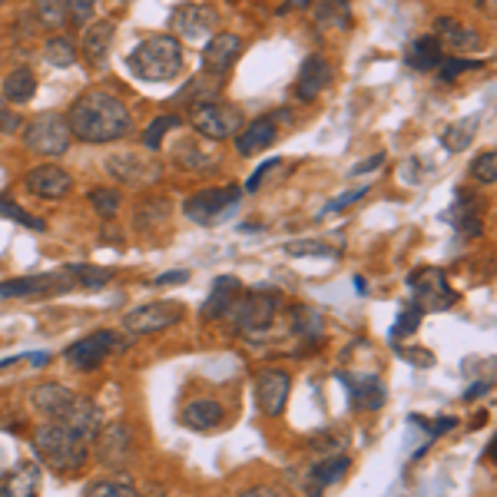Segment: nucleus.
I'll return each instance as SVG.
<instances>
[{"label": "nucleus", "instance_id": "nucleus-22", "mask_svg": "<svg viewBox=\"0 0 497 497\" xmlns=\"http://www.w3.org/2000/svg\"><path fill=\"white\" fill-rule=\"evenodd\" d=\"M179 421H183L186 428H193V431H212V428H219V424L226 421V408H222V401H216V398H193V401L183 408Z\"/></svg>", "mask_w": 497, "mask_h": 497}, {"label": "nucleus", "instance_id": "nucleus-33", "mask_svg": "<svg viewBox=\"0 0 497 497\" xmlns=\"http://www.w3.org/2000/svg\"><path fill=\"white\" fill-rule=\"evenodd\" d=\"M478 127H481V117H478V113L464 117L461 123H454V127L444 129V147L451 149V153H461V149H468L471 143H474V133H478Z\"/></svg>", "mask_w": 497, "mask_h": 497}, {"label": "nucleus", "instance_id": "nucleus-11", "mask_svg": "<svg viewBox=\"0 0 497 497\" xmlns=\"http://www.w3.org/2000/svg\"><path fill=\"white\" fill-rule=\"evenodd\" d=\"M242 117L232 103H222V100H209V103H199L193 106V127L199 137L206 139H226L239 129Z\"/></svg>", "mask_w": 497, "mask_h": 497}, {"label": "nucleus", "instance_id": "nucleus-9", "mask_svg": "<svg viewBox=\"0 0 497 497\" xmlns=\"http://www.w3.org/2000/svg\"><path fill=\"white\" fill-rule=\"evenodd\" d=\"M96 444V461L103 468L120 471L133 458V448H137V434H133V424L129 421H113L106 428H100V434L93 438Z\"/></svg>", "mask_w": 497, "mask_h": 497}, {"label": "nucleus", "instance_id": "nucleus-52", "mask_svg": "<svg viewBox=\"0 0 497 497\" xmlns=\"http://www.w3.org/2000/svg\"><path fill=\"white\" fill-rule=\"evenodd\" d=\"M401 359L414 361V365H421V369H428V365H434L431 355H428V351H421V349H414V351H401Z\"/></svg>", "mask_w": 497, "mask_h": 497}, {"label": "nucleus", "instance_id": "nucleus-46", "mask_svg": "<svg viewBox=\"0 0 497 497\" xmlns=\"http://www.w3.org/2000/svg\"><path fill=\"white\" fill-rule=\"evenodd\" d=\"M173 159L179 166H189V169H203V166H212V157H203V153H199L193 143H186V149H179Z\"/></svg>", "mask_w": 497, "mask_h": 497}, {"label": "nucleus", "instance_id": "nucleus-55", "mask_svg": "<svg viewBox=\"0 0 497 497\" xmlns=\"http://www.w3.org/2000/svg\"><path fill=\"white\" fill-rule=\"evenodd\" d=\"M30 365H50V351H34V355H27Z\"/></svg>", "mask_w": 497, "mask_h": 497}, {"label": "nucleus", "instance_id": "nucleus-40", "mask_svg": "<svg viewBox=\"0 0 497 497\" xmlns=\"http://www.w3.org/2000/svg\"><path fill=\"white\" fill-rule=\"evenodd\" d=\"M471 173H474V179H481V183H494L497 179V153L494 149H488V153H481L474 163H471Z\"/></svg>", "mask_w": 497, "mask_h": 497}, {"label": "nucleus", "instance_id": "nucleus-12", "mask_svg": "<svg viewBox=\"0 0 497 497\" xmlns=\"http://www.w3.org/2000/svg\"><path fill=\"white\" fill-rule=\"evenodd\" d=\"M289 391H292V378L282 369H262L256 375V405L269 418H279V414L286 411Z\"/></svg>", "mask_w": 497, "mask_h": 497}, {"label": "nucleus", "instance_id": "nucleus-2", "mask_svg": "<svg viewBox=\"0 0 497 497\" xmlns=\"http://www.w3.org/2000/svg\"><path fill=\"white\" fill-rule=\"evenodd\" d=\"M34 454H37V464L70 478L86 464L90 441L80 431H74L66 421H46L34 431Z\"/></svg>", "mask_w": 497, "mask_h": 497}, {"label": "nucleus", "instance_id": "nucleus-45", "mask_svg": "<svg viewBox=\"0 0 497 497\" xmlns=\"http://www.w3.org/2000/svg\"><path fill=\"white\" fill-rule=\"evenodd\" d=\"M90 17H93V0H66V20L74 27H86Z\"/></svg>", "mask_w": 497, "mask_h": 497}, {"label": "nucleus", "instance_id": "nucleus-18", "mask_svg": "<svg viewBox=\"0 0 497 497\" xmlns=\"http://www.w3.org/2000/svg\"><path fill=\"white\" fill-rule=\"evenodd\" d=\"M106 173L117 176L120 183L147 186V183H153V179H159V166L143 159L139 153H117V157L106 159Z\"/></svg>", "mask_w": 497, "mask_h": 497}, {"label": "nucleus", "instance_id": "nucleus-42", "mask_svg": "<svg viewBox=\"0 0 497 497\" xmlns=\"http://www.w3.org/2000/svg\"><path fill=\"white\" fill-rule=\"evenodd\" d=\"M421 315H424V312H418L414 305H408L405 312L398 315L395 329H391V341H398L401 335H414V331H418V325H421Z\"/></svg>", "mask_w": 497, "mask_h": 497}, {"label": "nucleus", "instance_id": "nucleus-49", "mask_svg": "<svg viewBox=\"0 0 497 497\" xmlns=\"http://www.w3.org/2000/svg\"><path fill=\"white\" fill-rule=\"evenodd\" d=\"M186 279H189L186 269H173V272H163V276L153 279V286H183Z\"/></svg>", "mask_w": 497, "mask_h": 497}, {"label": "nucleus", "instance_id": "nucleus-7", "mask_svg": "<svg viewBox=\"0 0 497 497\" xmlns=\"http://www.w3.org/2000/svg\"><path fill=\"white\" fill-rule=\"evenodd\" d=\"M186 319V309L179 302H147L137 305L123 315V329L139 339V335H157V331H166L179 325Z\"/></svg>", "mask_w": 497, "mask_h": 497}, {"label": "nucleus", "instance_id": "nucleus-37", "mask_svg": "<svg viewBox=\"0 0 497 497\" xmlns=\"http://www.w3.org/2000/svg\"><path fill=\"white\" fill-rule=\"evenodd\" d=\"M34 10L44 27H64L66 24V0H34Z\"/></svg>", "mask_w": 497, "mask_h": 497}, {"label": "nucleus", "instance_id": "nucleus-41", "mask_svg": "<svg viewBox=\"0 0 497 497\" xmlns=\"http://www.w3.org/2000/svg\"><path fill=\"white\" fill-rule=\"evenodd\" d=\"M289 256H339L331 246H325V242H315V239H299V242H289L286 246Z\"/></svg>", "mask_w": 497, "mask_h": 497}, {"label": "nucleus", "instance_id": "nucleus-5", "mask_svg": "<svg viewBox=\"0 0 497 497\" xmlns=\"http://www.w3.org/2000/svg\"><path fill=\"white\" fill-rule=\"evenodd\" d=\"M70 143H74V133L66 127V117H60V113H40L24 127V147L37 157H64Z\"/></svg>", "mask_w": 497, "mask_h": 497}, {"label": "nucleus", "instance_id": "nucleus-51", "mask_svg": "<svg viewBox=\"0 0 497 497\" xmlns=\"http://www.w3.org/2000/svg\"><path fill=\"white\" fill-rule=\"evenodd\" d=\"M276 166H279V159H272V163H262V166H259L256 173L248 176L246 193H256V189H259V183H262V176H266V173H272V169H276Z\"/></svg>", "mask_w": 497, "mask_h": 497}, {"label": "nucleus", "instance_id": "nucleus-47", "mask_svg": "<svg viewBox=\"0 0 497 497\" xmlns=\"http://www.w3.org/2000/svg\"><path fill=\"white\" fill-rule=\"evenodd\" d=\"M365 193H369V186H361V189H349V193H341L339 199H331V203L325 206V212H339V209H345V206L359 203V199H361Z\"/></svg>", "mask_w": 497, "mask_h": 497}, {"label": "nucleus", "instance_id": "nucleus-28", "mask_svg": "<svg viewBox=\"0 0 497 497\" xmlns=\"http://www.w3.org/2000/svg\"><path fill=\"white\" fill-rule=\"evenodd\" d=\"M405 60H408L411 70H438L441 60H444V50H441V44H438L434 34H424V37L411 40Z\"/></svg>", "mask_w": 497, "mask_h": 497}, {"label": "nucleus", "instance_id": "nucleus-20", "mask_svg": "<svg viewBox=\"0 0 497 497\" xmlns=\"http://www.w3.org/2000/svg\"><path fill=\"white\" fill-rule=\"evenodd\" d=\"M239 295H242V282H239V279H236V276H219V279H216V286H212L209 299L203 302V312H199V315H203L206 322L226 319Z\"/></svg>", "mask_w": 497, "mask_h": 497}, {"label": "nucleus", "instance_id": "nucleus-3", "mask_svg": "<svg viewBox=\"0 0 497 497\" xmlns=\"http://www.w3.org/2000/svg\"><path fill=\"white\" fill-rule=\"evenodd\" d=\"M127 64H129V70H133V76H139V80L166 83L183 70V50H179V40L176 37L157 34V37L143 40V44L129 54Z\"/></svg>", "mask_w": 497, "mask_h": 497}, {"label": "nucleus", "instance_id": "nucleus-15", "mask_svg": "<svg viewBox=\"0 0 497 497\" xmlns=\"http://www.w3.org/2000/svg\"><path fill=\"white\" fill-rule=\"evenodd\" d=\"M329 83H331V64L322 54H309L305 56V64L299 66V76H295V86H292L295 100L299 103L319 100Z\"/></svg>", "mask_w": 497, "mask_h": 497}, {"label": "nucleus", "instance_id": "nucleus-23", "mask_svg": "<svg viewBox=\"0 0 497 497\" xmlns=\"http://www.w3.org/2000/svg\"><path fill=\"white\" fill-rule=\"evenodd\" d=\"M40 474L37 461H24L0 481V497H40Z\"/></svg>", "mask_w": 497, "mask_h": 497}, {"label": "nucleus", "instance_id": "nucleus-19", "mask_svg": "<svg viewBox=\"0 0 497 497\" xmlns=\"http://www.w3.org/2000/svg\"><path fill=\"white\" fill-rule=\"evenodd\" d=\"M242 54V40L236 34H212V40L206 44L203 50V66L209 76H219L226 74Z\"/></svg>", "mask_w": 497, "mask_h": 497}, {"label": "nucleus", "instance_id": "nucleus-16", "mask_svg": "<svg viewBox=\"0 0 497 497\" xmlns=\"http://www.w3.org/2000/svg\"><path fill=\"white\" fill-rule=\"evenodd\" d=\"M76 401H80V395L64 388L60 381H44V385H37L30 391V405L37 408V411H44L50 421H64L66 414L76 408Z\"/></svg>", "mask_w": 497, "mask_h": 497}, {"label": "nucleus", "instance_id": "nucleus-17", "mask_svg": "<svg viewBox=\"0 0 497 497\" xmlns=\"http://www.w3.org/2000/svg\"><path fill=\"white\" fill-rule=\"evenodd\" d=\"M24 183H27L30 193L40 196V199H64V196H70V189H74L70 173L60 169V166H54V163L34 166Z\"/></svg>", "mask_w": 497, "mask_h": 497}, {"label": "nucleus", "instance_id": "nucleus-39", "mask_svg": "<svg viewBox=\"0 0 497 497\" xmlns=\"http://www.w3.org/2000/svg\"><path fill=\"white\" fill-rule=\"evenodd\" d=\"M176 127H179V117H176V113H163V117H157V120L147 127V133H143V143H147L149 149H159L163 137L169 133V129H176Z\"/></svg>", "mask_w": 497, "mask_h": 497}, {"label": "nucleus", "instance_id": "nucleus-14", "mask_svg": "<svg viewBox=\"0 0 497 497\" xmlns=\"http://www.w3.org/2000/svg\"><path fill=\"white\" fill-rule=\"evenodd\" d=\"M74 289L70 272H44V276L14 279V282H0V299H30V295H56Z\"/></svg>", "mask_w": 497, "mask_h": 497}, {"label": "nucleus", "instance_id": "nucleus-30", "mask_svg": "<svg viewBox=\"0 0 497 497\" xmlns=\"http://www.w3.org/2000/svg\"><path fill=\"white\" fill-rule=\"evenodd\" d=\"M315 24H319V30H349L351 27L349 0H319L315 4Z\"/></svg>", "mask_w": 497, "mask_h": 497}, {"label": "nucleus", "instance_id": "nucleus-13", "mask_svg": "<svg viewBox=\"0 0 497 497\" xmlns=\"http://www.w3.org/2000/svg\"><path fill=\"white\" fill-rule=\"evenodd\" d=\"M216 10L206 7V4H183L176 7L173 14V34L176 37H186V40H206L216 34Z\"/></svg>", "mask_w": 497, "mask_h": 497}, {"label": "nucleus", "instance_id": "nucleus-29", "mask_svg": "<svg viewBox=\"0 0 497 497\" xmlns=\"http://www.w3.org/2000/svg\"><path fill=\"white\" fill-rule=\"evenodd\" d=\"M295 319V335H299V341H302V349L309 345V349H315L319 341L325 339V319L322 312H315V309H305V305H299L292 312Z\"/></svg>", "mask_w": 497, "mask_h": 497}, {"label": "nucleus", "instance_id": "nucleus-35", "mask_svg": "<svg viewBox=\"0 0 497 497\" xmlns=\"http://www.w3.org/2000/svg\"><path fill=\"white\" fill-rule=\"evenodd\" d=\"M46 64L54 66H74L76 64V46L70 44V37H50L44 46Z\"/></svg>", "mask_w": 497, "mask_h": 497}, {"label": "nucleus", "instance_id": "nucleus-43", "mask_svg": "<svg viewBox=\"0 0 497 497\" xmlns=\"http://www.w3.org/2000/svg\"><path fill=\"white\" fill-rule=\"evenodd\" d=\"M90 203H93V209L100 212L103 219H110L113 212L120 209V196L113 193V189H93V193H90Z\"/></svg>", "mask_w": 497, "mask_h": 497}, {"label": "nucleus", "instance_id": "nucleus-57", "mask_svg": "<svg viewBox=\"0 0 497 497\" xmlns=\"http://www.w3.org/2000/svg\"><path fill=\"white\" fill-rule=\"evenodd\" d=\"M4 4H7V0H0V7H4Z\"/></svg>", "mask_w": 497, "mask_h": 497}, {"label": "nucleus", "instance_id": "nucleus-27", "mask_svg": "<svg viewBox=\"0 0 497 497\" xmlns=\"http://www.w3.org/2000/svg\"><path fill=\"white\" fill-rule=\"evenodd\" d=\"M434 37H438V44L454 46L458 54H464V50H481V34H478V30L464 27V24H458V20H451V17L438 20Z\"/></svg>", "mask_w": 497, "mask_h": 497}, {"label": "nucleus", "instance_id": "nucleus-34", "mask_svg": "<svg viewBox=\"0 0 497 497\" xmlns=\"http://www.w3.org/2000/svg\"><path fill=\"white\" fill-rule=\"evenodd\" d=\"M70 279H74V286H83V289H103L113 282V272L110 269H100V266H66Z\"/></svg>", "mask_w": 497, "mask_h": 497}, {"label": "nucleus", "instance_id": "nucleus-4", "mask_svg": "<svg viewBox=\"0 0 497 497\" xmlns=\"http://www.w3.org/2000/svg\"><path fill=\"white\" fill-rule=\"evenodd\" d=\"M279 302H282V295L269 292V289H252V292L239 295L236 305L229 309L232 329L246 335L248 341H266L272 319L279 315Z\"/></svg>", "mask_w": 497, "mask_h": 497}, {"label": "nucleus", "instance_id": "nucleus-24", "mask_svg": "<svg viewBox=\"0 0 497 497\" xmlns=\"http://www.w3.org/2000/svg\"><path fill=\"white\" fill-rule=\"evenodd\" d=\"M113 20H96L90 27H83V56H86V64L90 66H100L106 60V50L113 44Z\"/></svg>", "mask_w": 497, "mask_h": 497}, {"label": "nucleus", "instance_id": "nucleus-21", "mask_svg": "<svg viewBox=\"0 0 497 497\" xmlns=\"http://www.w3.org/2000/svg\"><path fill=\"white\" fill-rule=\"evenodd\" d=\"M345 385H349L351 405L359 408V411H378V408L385 405V381L378 375H371V371H365V375H351Z\"/></svg>", "mask_w": 497, "mask_h": 497}, {"label": "nucleus", "instance_id": "nucleus-1", "mask_svg": "<svg viewBox=\"0 0 497 497\" xmlns=\"http://www.w3.org/2000/svg\"><path fill=\"white\" fill-rule=\"evenodd\" d=\"M66 127L83 143H113L123 139L133 127L127 103L106 90H86L76 96L70 113H66Z\"/></svg>", "mask_w": 497, "mask_h": 497}, {"label": "nucleus", "instance_id": "nucleus-48", "mask_svg": "<svg viewBox=\"0 0 497 497\" xmlns=\"http://www.w3.org/2000/svg\"><path fill=\"white\" fill-rule=\"evenodd\" d=\"M236 497H289V494L282 488H276V484H256V488L239 491Z\"/></svg>", "mask_w": 497, "mask_h": 497}, {"label": "nucleus", "instance_id": "nucleus-32", "mask_svg": "<svg viewBox=\"0 0 497 497\" xmlns=\"http://www.w3.org/2000/svg\"><path fill=\"white\" fill-rule=\"evenodd\" d=\"M454 216H458V232L464 236V239H474V236H481V212L478 206H474V199H471L468 189H458V199H454Z\"/></svg>", "mask_w": 497, "mask_h": 497}, {"label": "nucleus", "instance_id": "nucleus-26", "mask_svg": "<svg viewBox=\"0 0 497 497\" xmlns=\"http://www.w3.org/2000/svg\"><path fill=\"white\" fill-rule=\"evenodd\" d=\"M349 454H331V458H322L315 461L312 474H309V497H322V491L335 481L345 478V471H349Z\"/></svg>", "mask_w": 497, "mask_h": 497}, {"label": "nucleus", "instance_id": "nucleus-10", "mask_svg": "<svg viewBox=\"0 0 497 497\" xmlns=\"http://www.w3.org/2000/svg\"><path fill=\"white\" fill-rule=\"evenodd\" d=\"M117 349H120L117 331H113V329H96V331H90L86 339L74 341V345L64 351V359H66V365H74L76 371H93V369H100L103 361L110 359Z\"/></svg>", "mask_w": 497, "mask_h": 497}, {"label": "nucleus", "instance_id": "nucleus-58", "mask_svg": "<svg viewBox=\"0 0 497 497\" xmlns=\"http://www.w3.org/2000/svg\"><path fill=\"white\" fill-rule=\"evenodd\" d=\"M120 4H129V0H120Z\"/></svg>", "mask_w": 497, "mask_h": 497}, {"label": "nucleus", "instance_id": "nucleus-8", "mask_svg": "<svg viewBox=\"0 0 497 497\" xmlns=\"http://www.w3.org/2000/svg\"><path fill=\"white\" fill-rule=\"evenodd\" d=\"M242 199V189L239 186H222V189H206V193H196L189 196L183 203L186 219L196 222V226H216V222L232 212L239 206Z\"/></svg>", "mask_w": 497, "mask_h": 497}, {"label": "nucleus", "instance_id": "nucleus-6", "mask_svg": "<svg viewBox=\"0 0 497 497\" xmlns=\"http://www.w3.org/2000/svg\"><path fill=\"white\" fill-rule=\"evenodd\" d=\"M408 289H411V305L418 312H448L458 302V295L448 286V276L441 269H418L408 279Z\"/></svg>", "mask_w": 497, "mask_h": 497}, {"label": "nucleus", "instance_id": "nucleus-25", "mask_svg": "<svg viewBox=\"0 0 497 497\" xmlns=\"http://www.w3.org/2000/svg\"><path fill=\"white\" fill-rule=\"evenodd\" d=\"M272 139H276V120H272V117H256V120L236 137V149H239L242 157H256Z\"/></svg>", "mask_w": 497, "mask_h": 497}, {"label": "nucleus", "instance_id": "nucleus-50", "mask_svg": "<svg viewBox=\"0 0 497 497\" xmlns=\"http://www.w3.org/2000/svg\"><path fill=\"white\" fill-rule=\"evenodd\" d=\"M20 127V117L7 113V100H4V93H0V133H10V129Z\"/></svg>", "mask_w": 497, "mask_h": 497}, {"label": "nucleus", "instance_id": "nucleus-54", "mask_svg": "<svg viewBox=\"0 0 497 497\" xmlns=\"http://www.w3.org/2000/svg\"><path fill=\"white\" fill-rule=\"evenodd\" d=\"M488 391H491V381H478V385H471V388H468V395H464V401H474V398L488 395Z\"/></svg>", "mask_w": 497, "mask_h": 497}, {"label": "nucleus", "instance_id": "nucleus-56", "mask_svg": "<svg viewBox=\"0 0 497 497\" xmlns=\"http://www.w3.org/2000/svg\"><path fill=\"white\" fill-rule=\"evenodd\" d=\"M0 471H4V451H0Z\"/></svg>", "mask_w": 497, "mask_h": 497}, {"label": "nucleus", "instance_id": "nucleus-53", "mask_svg": "<svg viewBox=\"0 0 497 497\" xmlns=\"http://www.w3.org/2000/svg\"><path fill=\"white\" fill-rule=\"evenodd\" d=\"M385 163V153H375V157H369L365 159V163H359L355 166V169H351V173L355 176H361V173H371V169H378V166Z\"/></svg>", "mask_w": 497, "mask_h": 497}, {"label": "nucleus", "instance_id": "nucleus-31", "mask_svg": "<svg viewBox=\"0 0 497 497\" xmlns=\"http://www.w3.org/2000/svg\"><path fill=\"white\" fill-rule=\"evenodd\" d=\"M34 93H37V76H34V70H27V66L10 70L7 80H4V100L7 103H30L34 100Z\"/></svg>", "mask_w": 497, "mask_h": 497}, {"label": "nucleus", "instance_id": "nucleus-38", "mask_svg": "<svg viewBox=\"0 0 497 497\" xmlns=\"http://www.w3.org/2000/svg\"><path fill=\"white\" fill-rule=\"evenodd\" d=\"M0 216H7V219H14V222H20L24 229H34V232H46V226L37 219V216H30L27 209H20L10 196H0Z\"/></svg>", "mask_w": 497, "mask_h": 497}, {"label": "nucleus", "instance_id": "nucleus-36", "mask_svg": "<svg viewBox=\"0 0 497 497\" xmlns=\"http://www.w3.org/2000/svg\"><path fill=\"white\" fill-rule=\"evenodd\" d=\"M83 497H139V491L129 481H93Z\"/></svg>", "mask_w": 497, "mask_h": 497}, {"label": "nucleus", "instance_id": "nucleus-44", "mask_svg": "<svg viewBox=\"0 0 497 497\" xmlns=\"http://www.w3.org/2000/svg\"><path fill=\"white\" fill-rule=\"evenodd\" d=\"M481 64H474V60H461V56H451V60H441V66H438V74H441L444 83L458 80L464 70H478Z\"/></svg>", "mask_w": 497, "mask_h": 497}]
</instances>
